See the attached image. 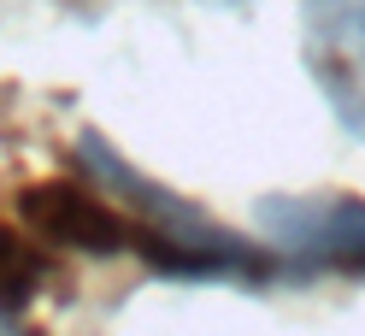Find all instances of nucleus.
Here are the masks:
<instances>
[{"label":"nucleus","mask_w":365,"mask_h":336,"mask_svg":"<svg viewBox=\"0 0 365 336\" xmlns=\"http://www.w3.org/2000/svg\"><path fill=\"white\" fill-rule=\"evenodd\" d=\"M77 171L95 189H106L148 230V248L135 260L142 272L165 278V283H236V289L289 283L277 254H271L265 242L236 236L230 224H218L207 207H195L189 195H177L171 183L148 177L130 153H118V142H106L101 130H83L77 136Z\"/></svg>","instance_id":"1"},{"label":"nucleus","mask_w":365,"mask_h":336,"mask_svg":"<svg viewBox=\"0 0 365 336\" xmlns=\"http://www.w3.org/2000/svg\"><path fill=\"white\" fill-rule=\"evenodd\" d=\"M259 242L277 254L283 278H365V200L336 189L265 195L254 207Z\"/></svg>","instance_id":"2"},{"label":"nucleus","mask_w":365,"mask_h":336,"mask_svg":"<svg viewBox=\"0 0 365 336\" xmlns=\"http://www.w3.org/2000/svg\"><path fill=\"white\" fill-rule=\"evenodd\" d=\"M18 224L41 248L88 254V260H142L148 230L88 177H41L18 195Z\"/></svg>","instance_id":"3"},{"label":"nucleus","mask_w":365,"mask_h":336,"mask_svg":"<svg viewBox=\"0 0 365 336\" xmlns=\"http://www.w3.org/2000/svg\"><path fill=\"white\" fill-rule=\"evenodd\" d=\"M301 59L336 124L365 142V0H301Z\"/></svg>","instance_id":"4"}]
</instances>
